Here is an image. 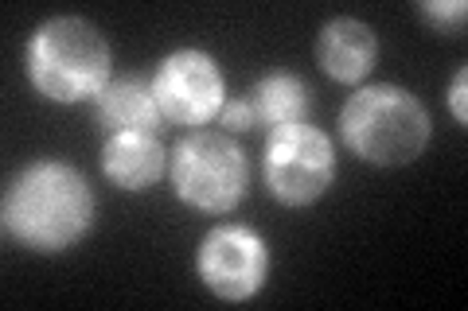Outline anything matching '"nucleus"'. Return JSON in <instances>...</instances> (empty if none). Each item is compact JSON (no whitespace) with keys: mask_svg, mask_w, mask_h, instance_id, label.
I'll use <instances>...</instances> for the list:
<instances>
[{"mask_svg":"<svg viewBox=\"0 0 468 311\" xmlns=\"http://www.w3.org/2000/svg\"><path fill=\"white\" fill-rule=\"evenodd\" d=\"M98 199L90 180L67 160L43 156L24 164L0 199L5 238L36 257H63L90 238Z\"/></svg>","mask_w":468,"mask_h":311,"instance_id":"1","label":"nucleus"},{"mask_svg":"<svg viewBox=\"0 0 468 311\" xmlns=\"http://www.w3.org/2000/svg\"><path fill=\"white\" fill-rule=\"evenodd\" d=\"M24 78L48 106H94L113 78V47L94 20L51 16L27 36Z\"/></svg>","mask_w":468,"mask_h":311,"instance_id":"2","label":"nucleus"},{"mask_svg":"<svg viewBox=\"0 0 468 311\" xmlns=\"http://www.w3.org/2000/svg\"><path fill=\"white\" fill-rule=\"evenodd\" d=\"M340 140L371 168H410L433 140L430 109L399 82H363L340 109Z\"/></svg>","mask_w":468,"mask_h":311,"instance_id":"3","label":"nucleus"},{"mask_svg":"<svg viewBox=\"0 0 468 311\" xmlns=\"http://www.w3.org/2000/svg\"><path fill=\"white\" fill-rule=\"evenodd\" d=\"M168 183L187 211L223 218L239 211L250 191V160L230 132L192 129L168 156Z\"/></svg>","mask_w":468,"mask_h":311,"instance_id":"4","label":"nucleus"},{"mask_svg":"<svg viewBox=\"0 0 468 311\" xmlns=\"http://www.w3.org/2000/svg\"><path fill=\"white\" fill-rule=\"evenodd\" d=\"M335 144L324 129L313 121L285 125L266 137V156H261V175L266 191L285 211H304L335 187Z\"/></svg>","mask_w":468,"mask_h":311,"instance_id":"5","label":"nucleus"},{"mask_svg":"<svg viewBox=\"0 0 468 311\" xmlns=\"http://www.w3.org/2000/svg\"><path fill=\"white\" fill-rule=\"evenodd\" d=\"M270 242L242 222H218L196 245L199 285L223 304H250L270 285Z\"/></svg>","mask_w":468,"mask_h":311,"instance_id":"6","label":"nucleus"},{"mask_svg":"<svg viewBox=\"0 0 468 311\" xmlns=\"http://www.w3.org/2000/svg\"><path fill=\"white\" fill-rule=\"evenodd\" d=\"M153 94L165 113V125L180 129H207L218 121L227 106V78L218 58L203 47H180L168 51L153 70Z\"/></svg>","mask_w":468,"mask_h":311,"instance_id":"7","label":"nucleus"},{"mask_svg":"<svg viewBox=\"0 0 468 311\" xmlns=\"http://www.w3.org/2000/svg\"><path fill=\"white\" fill-rule=\"evenodd\" d=\"M168 148L160 132H117L101 140V175L122 195H144L160 180H168Z\"/></svg>","mask_w":468,"mask_h":311,"instance_id":"8","label":"nucleus"},{"mask_svg":"<svg viewBox=\"0 0 468 311\" xmlns=\"http://www.w3.org/2000/svg\"><path fill=\"white\" fill-rule=\"evenodd\" d=\"M316 63L340 86H363L378 63V36L367 20L335 16L316 36Z\"/></svg>","mask_w":468,"mask_h":311,"instance_id":"9","label":"nucleus"},{"mask_svg":"<svg viewBox=\"0 0 468 311\" xmlns=\"http://www.w3.org/2000/svg\"><path fill=\"white\" fill-rule=\"evenodd\" d=\"M94 125L101 137H117V132H160L165 113L156 106L153 82L144 74H117L110 86L94 98Z\"/></svg>","mask_w":468,"mask_h":311,"instance_id":"10","label":"nucleus"},{"mask_svg":"<svg viewBox=\"0 0 468 311\" xmlns=\"http://www.w3.org/2000/svg\"><path fill=\"white\" fill-rule=\"evenodd\" d=\"M250 109L258 129H266V137L285 125H301L313 117V90L301 74H292L285 67L266 70L261 78L250 86Z\"/></svg>","mask_w":468,"mask_h":311,"instance_id":"11","label":"nucleus"},{"mask_svg":"<svg viewBox=\"0 0 468 311\" xmlns=\"http://www.w3.org/2000/svg\"><path fill=\"white\" fill-rule=\"evenodd\" d=\"M414 12L430 24V32H437V36H461L464 20H468L464 0H418Z\"/></svg>","mask_w":468,"mask_h":311,"instance_id":"12","label":"nucleus"},{"mask_svg":"<svg viewBox=\"0 0 468 311\" xmlns=\"http://www.w3.org/2000/svg\"><path fill=\"white\" fill-rule=\"evenodd\" d=\"M218 125H223V132H230V137H242V132L258 129L250 101H246V98H234V101H227L223 113H218Z\"/></svg>","mask_w":468,"mask_h":311,"instance_id":"13","label":"nucleus"},{"mask_svg":"<svg viewBox=\"0 0 468 311\" xmlns=\"http://www.w3.org/2000/svg\"><path fill=\"white\" fill-rule=\"evenodd\" d=\"M449 113H452V121L457 125H468V67H457V74H452V82H449Z\"/></svg>","mask_w":468,"mask_h":311,"instance_id":"14","label":"nucleus"}]
</instances>
